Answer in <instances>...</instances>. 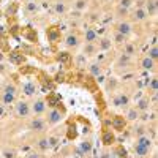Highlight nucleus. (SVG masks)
Masks as SVG:
<instances>
[{
    "mask_svg": "<svg viewBox=\"0 0 158 158\" xmlns=\"http://www.w3.org/2000/svg\"><path fill=\"white\" fill-rule=\"evenodd\" d=\"M18 92L19 89L16 87L15 82H6L5 87L0 92V103L3 106H10V104H15L18 101Z\"/></svg>",
    "mask_w": 158,
    "mask_h": 158,
    "instance_id": "nucleus-1",
    "label": "nucleus"
},
{
    "mask_svg": "<svg viewBox=\"0 0 158 158\" xmlns=\"http://www.w3.org/2000/svg\"><path fill=\"white\" fill-rule=\"evenodd\" d=\"M62 103H59L57 104V108H49V109H46V112H44V120H46V123L49 125V127H54V125H59L62 120H63V115H65V109L60 106Z\"/></svg>",
    "mask_w": 158,
    "mask_h": 158,
    "instance_id": "nucleus-2",
    "label": "nucleus"
},
{
    "mask_svg": "<svg viewBox=\"0 0 158 158\" xmlns=\"http://www.w3.org/2000/svg\"><path fill=\"white\" fill-rule=\"evenodd\" d=\"M82 44V38L76 30H70L67 35L63 36V46L70 49V51H74V49H79Z\"/></svg>",
    "mask_w": 158,
    "mask_h": 158,
    "instance_id": "nucleus-3",
    "label": "nucleus"
},
{
    "mask_svg": "<svg viewBox=\"0 0 158 158\" xmlns=\"http://www.w3.org/2000/svg\"><path fill=\"white\" fill-rule=\"evenodd\" d=\"M114 30L118 32L120 35H123V36H127V38L130 40V36L133 35V32H135V29H133V22L128 21V19H120V21L115 24Z\"/></svg>",
    "mask_w": 158,
    "mask_h": 158,
    "instance_id": "nucleus-4",
    "label": "nucleus"
},
{
    "mask_svg": "<svg viewBox=\"0 0 158 158\" xmlns=\"http://www.w3.org/2000/svg\"><path fill=\"white\" fill-rule=\"evenodd\" d=\"M130 18H131V22H133V24H135V22H136V24H141V22H146V21L149 19L147 13H146V10H144L142 5H136V6L131 8Z\"/></svg>",
    "mask_w": 158,
    "mask_h": 158,
    "instance_id": "nucleus-5",
    "label": "nucleus"
},
{
    "mask_svg": "<svg viewBox=\"0 0 158 158\" xmlns=\"http://www.w3.org/2000/svg\"><path fill=\"white\" fill-rule=\"evenodd\" d=\"M29 130L35 131V133H44V131L48 130V123L44 120V117H41V115L32 117L30 122H29Z\"/></svg>",
    "mask_w": 158,
    "mask_h": 158,
    "instance_id": "nucleus-6",
    "label": "nucleus"
},
{
    "mask_svg": "<svg viewBox=\"0 0 158 158\" xmlns=\"http://www.w3.org/2000/svg\"><path fill=\"white\" fill-rule=\"evenodd\" d=\"M130 101H131V98L127 92H117L112 97V106L120 108V109H127L130 106Z\"/></svg>",
    "mask_w": 158,
    "mask_h": 158,
    "instance_id": "nucleus-7",
    "label": "nucleus"
},
{
    "mask_svg": "<svg viewBox=\"0 0 158 158\" xmlns=\"http://www.w3.org/2000/svg\"><path fill=\"white\" fill-rule=\"evenodd\" d=\"M15 112H16V115L21 117V118L30 117V115H32V112H30V103L25 101V100L16 101V104H15Z\"/></svg>",
    "mask_w": 158,
    "mask_h": 158,
    "instance_id": "nucleus-8",
    "label": "nucleus"
},
{
    "mask_svg": "<svg viewBox=\"0 0 158 158\" xmlns=\"http://www.w3.org/2000/svg\"><path fill=\"white\" fill-rule=\"evenodd\" d=\"M46 109H48V104H46V100H43V98H36L33 103H30V112L33 117L35 115H44Z\"/></svg>",
    "mask_w": 158,
    "mask_h": 158,
    "instance_id": "nucleus-9",
    "label": "nucleus"
},
{
    "mask_svg": "<svg viewBox=\"0 0 158 158\" xmlns=\"http://www.w3.org/2000/svg\"><path fill=\"white\" fill-rule=\"evenodd\" d=\"M138 67H139V70H142V71H146V73H150V71H156V62L155 60H152L150 57H147V56H142L141 59H139V62H138Z\"/></svg>",
    "mask_w": 158,
    "mask_h": 158,
    "instance_id": "nucleus-10",
    "label": "nucleus"
},
{
    "mask_svg": "<svg viewBox=\"0 0 158 158\" xmlns=\"http://www.w3.org/2000/svg\"><path fill=\"white\" fill-rule=\"evenodd\" d=\"M112 40L111 36H100L98 38V41H97V49L98 52H108L112 49Z\"/></svg>",
    "mask_w": 158,
    "mask_h": 158,
    "instance_id": "nucleus-11",
    "label": "nucleus"
},
{
    "mask_svg": "<svg viewBox=\"0 0 158 158\" xmlns=\"http://www.w3.org/2000/svg\"><path fill=\"white\" fill-rule=\"evenodd\" d=\"M101 142H103L104 147L112 146V144L115 142V133H114V130L104 128V130H103V135H101Z\"/></svg>",
    "mask_w": 158,
    "mask_h": 158,
    "instance_id": "nucleus-12",
    "label": "nucleus"
},
{
    "mask_svg": "<svg viewBox=\"0 0 158 158\" xmlns=\"http://www.w3.org/2000/svg\"><path fill=\"white\" fill-rule=\"evenodd\" d=\"M142 6H144V10H146L149 18H155L156 16V11H158L156 0H142Z\"/></svg>",
    "mask_w": 158,
    "mask_h": 158,
    "instance_id": "nucleus-13",
    "label": "nucleus"
},
{
    "mask_svg": "<svg viewBox=\"0 0 158 158\" xmlns=\"http://www.w3.org/2000/svg\"><path fill=\"white\" fill-rule=\"evenodd\" d=\"M98 32L94 27H85L84 29V36H82V43H97L98 41Z\"/></svg>",
    "mask_w": 158,
    "mask_h": 158,
    "instance_id": "nucleus-14",
    "label": "nucleus"
},
{
    "mask_svg": "<svg viewBox=\"0 0 158 158\" xmlns=\"http://www.w3.org/2000/svg\"><path fill=\"white\" fill-rule=\"evenodd\" d=\"M81 52H82V54H84L87 59L95 57V56L98 54L97 43H82V44H81Z\"/></svg>",
    "mask_w": 158,
    "mask_h": 158,
    "instance_id": "nucleus-15",
    "label": "nucleus"
},
{
    "mask_svg": "<svg viewBox=\"0 0 158 158\" xmlns=\"http://www.w3.org/2000/svg\"><path fill=\"white\" fill-rule=\"evenodd\" d=\"M127 118L123 115H114L112 120H111V127L114 131H123L127 128Z\"/></svg>",
    "mask_w": 158,
    "mask_h": 158,
    "instance_id": "nucleus-16",
    "label": "nucleus"
},
{
    "mask_svg": "<svg viewBox=\"0 0 158 158\" xmlns=\"http://www.w3.org/2000/svg\"><path fill=\"white\" fill-rule=\"evenodd\" d=\"M133 63V57H130V56H127V54H123V52H120L118 54V57L115 59V67L117 68H127V67H130V65Z\"/></svg>",
    "mask_w": 158,
    "mask_h": 158,
    "instance_id": "nucleus-17",
    "label": "nucleus"
},
{
    "mask_svg": "<svg viewBox=\"0 0 158 158\" xmlns=\"http://www.w3.org/2000/svg\"><path fill=\"white\" fill-rule=\"evenodd\" d=\"M87 71H89V76L92 77H98L103 74V65L98 63V62H92L87 65Z\"/></svg>",
    "mask_w": 158,
    "mask_h": 158,
    "instance_id": "nucleus-18",
    "label": "nucleus"
},
{
    "mask_svg": "<svg viewBox=\"0 0 158 158\" xmlns=\"http://www.w3.org/2000/svg\"><path fill=\"white\" fill-rule=\"evenodd\" d=\"M135 144H138V146H142V147L152 150V147H153V138H152L149 133H147V135H142V136L136 138Z\"/></svg>",
    "mask_w": 158,
    "mask_h": 158,
    "instance_id": "nucleus-19",
    "label": "nucleus"
},
{
    "mask_svg": "<svg viewBox=\"0 0 158 158\" xmlns=\"http://www.w3.org/2000/svg\"><path fill=\"white\" fill-rule=\"evenodd\" d=\"M123 117L127 118V122H136V120H139L141 112H139L135 106H128V108L125 109V115H123Z\"/></svg>",
    "mask_w": 158,
    "mask_h": 158,
    "instance_id": "nucleus-20",
    "label": "nucleus"
},
{
    "mask_svg": "<svg viewBox=\"0 0 158 158\" xmlns=\"http://www.w3.org/2000/svg\"><path fill=\"white\" fill-rule=\"evenodd\" d=\"M21 92L25 95V97H32L35 95V92H36V84L33 81H27V82H24L21 85Z\"/></svg>",
    "mask_w": 158,
    "mask_h": 158,
    "instance_id": "nucleus-21",
    "label": "nucleus"
},
{
    "mask_svg": "<svg viewBox=\"0 0 158 158\" xmlns=\"http://www.w3.org/2000/svg\"><path fill=\"white\" fill-rule=\"evenodd\" d=\"M123 48V54H127V56H130V57H135V56H138V44L136 43H133V41H128L122 46Z\"/></svg>",
    "mask_w": 158,
    "mask_h": 158,
    "instance_id": "nucleus-22",
    "label": "nucleus"
},
{
    "mask_svg": "<svg viewBox=\"0 0 158 158\" xmlns=\"http://www.w3.org/2000/svg\"><path fill=\"white\" fill-rule=\"evenodd\" d=\"M146 90H147V94L152 95V94H156V90H158V81H156V76H152L149 79H146Z\"/></svg>",
    "mask_w": 158,
    "mask_h": 158,
    "instance_id": "nucleus-23",
    "label": "nucleus"
},
{
    "mask_svg": "<svg viewBox=\"0 0 158 158\" xmlns=\"http://www.w3.org/2000/svg\"><path fill=\"white\" fill-rule=\"evenodd\" d=\"M54 13L57 16H63L68 13V5L65 0H57V2L54 3Z\"/></svg>",
    "mask_w": 158,
    "mask_h": 158,
    "instance_id": "nucleus-24",
    "label": "nucleus"
},
{
    "mask_svg": "<svg viewBox=\"0 0 158 158\" xmlns=\"http://www.w3.org/2000/svg\"><path fill=\"white\" fill-rule=\"evenodd\" d=\"M133 153L136 158H149L150 156V149H146L138 144H133Z\"/></svg>",
    "mask_w": 158,
    "mask_h": 158,
    "instance_id": "nucleus-25",
    "label": "nucleus"
},
{
    "mask_svg": "<svg viewBox=\"0 0 158 158\" xmlns=\"http://www.w3.org/2000/svg\"><path fill=\"white\" fill-rule=\"evenodd\" d=\"M92 149H94V144H92L90 139H84V141L79 142V152H81L82 155L89 156L92 153Z\"/></svg>",
    "mask_w": 158,
    "mask_h": 158,
    "instance_id": "nucleus-26",
    "label": "nucleus"
},
{
    "mask_svg": "<svg viewBox=\"0 0 158 158\" xmlns=\"http://www.w3.org/2000/svg\"><path fill=\"white\" fill-rule=\"evenodd\" d=\"M135 108H136V109H138L139 112H146V111H149V108H150L149 95H146V97L139 98V100H138V103L135 104Z\"/></svg>",
    "mask_w": 158,
    "mask_h": 158,
    "instance_id": "nucleus-27",
    "label": "nucleus"
},
{
    "mask_svg": "<svg viewBox=\"0 0 158 158\" xmlns=\"http://www.w3.org/2000/svg\"><path fill=\"white\" fill-rule=\"evenodd\" d=\"M35 147L38 149V152H40V153H44V152L51 150V147H49V142H48V138H46V136H43V138H38V139H36V142H35Z\"/></svg>",
    "mask_w": 158,
    "mask_h": 158,
    "instance_id": "nucleus-28",
    "label": "nucleus"
},
{
    "mask_svg": "<svg viewBox=\"0 0 158 158\" xmlns=\"http://www.w3.org/2000/svg\"><path fill=\"white\" fill-rule=\"evenodd\" d=\"M73 62L77 68H85L87 65H89V59L82 54V52H77V54L73 57Z\"/></svg>",
    "mask_w": 158,
    "mask_h": 158,
    "instance_id": "nucleus-29",
    "label": "nucleus"
},
{
    "mask_svg": "<svg viewBox=\"0 0 158 158\" xmlns=\"http://www.w3.org/2000/svg\"><path fill=\"white\" fill-rule=\"evenodd\" d=\"M46 35H48V40H49L51 43H57L59 40H60V32H59L57 27H49L46 30Z\"/></svg>",
    "mask_w": 158,
    "mask_h": 158,
    "instance_id": "nucleus-30",
    "label": "nucleus"
},
{
    "mask_svg": "<svg viewBox=\"0 0 158 158\" xmlns=\"http://www.w3.org/2000/svg\"><path fill=\"white\" fill-rule=\"evenodd\" d=\"M89 8V0H74L73 2V11L76 13H84Z\"/></svg>",
    "mask_w": 158,
    "mask_h": 158,
    "instance_id": "nucleus-31",
    "label": "nucleus"
},
{
    "mask_svg": "<svg viewBox=\"0 0 158 158\" xmlns=\"http://www.w3.org/2000/svg\"><path fill=\"white\" fill-rule=\"evenodd\" d=\"M112 44H115V46H123L127 41H128V38L127 36H123V35H120V33H118V32H112Z\"/></svg>",
    "mask_w": 158,
    "mask_h": 158,
    "instance_id": "nucleus-32",
    "label": "nucleus"
},
{
    "mask_svg": "<svg viewBox=\"0 0 158 158\" xmlns=\"http://www.w3.org/2000/svg\"><path fill=\"white\" fill-rule=\"evenodd\" d=\"M130 11H131V10H127V8H123V6H120V5H117V6H115V16H117L118 19H127V18L130 16Z\"/></svg>",
    "mask_w": 158,
    "mask_h": 158,
    "instance_id": "nucleus-33",
    "label": "nucleus"
},
{
    "mask_svg": "<svg viewBox=\"0 0 158 158\" xmlns=\"http://www.w3.org/2000/svg\"><path fill=\"white\" fill-rule=\"evenodd\" d=\"M57 60L60 62V63H70L71 60H73V57H71V54L70 52H67V51H62V52H59L57 54Z\"/></svg>",
    "mask_w": 158,
    "mask_h": 158,
    "instance_id": "nucleus-34",
    "label": "nucleus"
},
{
    "mask_svg": "<svg viewBox=\"0 0 158 158\" xmlns=\"http://www.w3.org/2000/svg\"><path fill=\"white\" fill-rule=\"evenodd\" d=\"M10 60L16 65H22V62L25 60V57L21 54V52H10Z\"/></svg>",
    "mask_w": 158,
    "mask_h": 158,
    "instance_id": "nucleus-35",
    "label": "nucleus"
},
{
    "mask_svg": "<svg viewBox=\"0 0 158 158\" xmlns=\"http://www.w3.org/2000/svg\"><path fill=\"white\" fill-rule=\"evenodd\" d=\"M147 57H150L152 60H158V48H156V44H152L149 49H147V54H146Z\"/></svg>",
    "mask_w": 158,
    "mask_h": 158,
    "instance_id": "nucleus-36",
    "label": "nucleus"
},
{
    "mask_svg": "<svg viewBox=\"0 0 158 158\" xmlns=\"http://www.w3.org/2000/svg\"><path fill=\"white\" fill-rule=\"evenodd\" d=\"M24 10L27 13H36L38 11V2H25L24 3Z\"/></svg>",
    "mask_w": 158,
    "mask_h": 158,
    "instance_id": "nucleus-37",
    "label": "nucleus"
},
{
    "mask_svg": "<svg viewBox=\"0 0 158 158\" xmlns=\"http://www.w3.org/2000/svg\"><path fill=\"white\" fill-rule=\"evenodd\" d=\"M22 35L27 38V40H30V41H36V33H33L30 27H25V29L22 30Z\"/></svg>",
    "mask_w": 158,
    "mask_h": 158,
    "instance_id": "nucleus-38",
    "label": "nucleus"
},
{
    "mask_svg": "<svg viewBox=\"0 0 158 158\" xmlns=\"http://www.w3.org/2000/svg\"><path fill=\"white\" fill-rule=\"evenodd\" d=\"M133 133H135V136H136V138H139V136H142V135H147V127H144V125H138V127H135Z\"/></svg>",
    "mask_w": 158,
    "mask_h": 158,
    "instance_id": "nucleus-39",
    "label": "nucleus"
},
{
    "mask_svg": "<svg viewBox=\"0 0 158 158\" xmlns=\"http://www.w3.org/2000/svg\"><path fill=\"white\" fill-rule=\"evenodd\" d=\"M135 0H118V3L117 5H120V6H123V8H127V10H131L135 6Z\"/></svg>",
    "mask_w": 158,
    "mask_h": 158,
    "instance_id": "nucleus-40",
    "label": "nucleus"
},
{
    "mask_svg": "<svg viewBox=\"0 0 158 158\" xmlns=\"http://www.w3.org/2000/svg\"><path fill=\"white\" fill-rule=\"evenodd\" d=\"M46 138H48V142H49V147H51V149L57 147V144L60 142L59 136H46Z\"/></svg>",
    "mask_w": 158,
    "mask_h": 158,
    "instance_id": "nucleus-41",
    "label": "nucleus"
},
{
    "mask_svg": "<svg viewBox=\"0 0 158 158\" xmlns=\"http://www.w3.org/2000/svg\"><path fill=\"white\" fill-rule=\"evenodd\" d=\"M2 156H3V158H18V155H16L15 150H5V152L2 153Z\"/></svg>",
    "mask_w": 158,
    "mask_h": 158,
    "instance_id": "nucleus-42",
    "label": "nucleus"
},
{
    "mask_svg": "<svg viewBox=\"0 0 158 158\" xmlns=\"http://www.w3.org/2000/svg\"><path fill=\"white\" fill-rule=\"evenodd\" d=\"M100 158H112V155H111V152H109L108 149H104V150L101 152V155H100Z\"/></svg>",
    "mask_w": 158,
    "mask_h": 158,
    "instance_id": "nucleus-43",
    "label": "nucleus"
},
{
    "mask_svg": "<svg viewBox=\"0 0 158 158\" xmlns=\"http://www.w3.org/2000/svg\"><path fill=\"white\" fill-rule=\"evenodd\" d=\"M117 152L120 153V155H118L120 158H128V156H127V150H125V149H122V147H117Z\"/></svg>",
    "mask_w": 158,
    "mask_h": 158,
    "instance_id": "nucleus-44",
    "label": "nucleus"
},
{
    "mask_svg": "<svg viewBox=\"0 0 158 158\" xmlns=\"http://www.w3.org/2000/svg\"><path fill=\"white\" fill-rule=\"evenodd\" d=\"M27 158H43V156H41V153H40V152H30L27 155Z\"/></svg>",
    "mask_w": 158,
    "mask_h": 158,
    "instance_id": "nucleus-45",
    "label": "nucleus"
},
{
    "mask_svg": "<svg viewBox=\"0 0 158 158\" xmlns=\"http://www.w3.org/2000/svg\"><path fill=\"white\" fill-rule=\"evenodd\" d=\"M115 84H117V82H115V79H112V81H108V82H106L108 89H111V90H114V89H115Z\"/></svg>",
    "mask_w": 158,
    "mask_h": 158,
    "instance_id": "nucleus-46",
    "label": "nucleus"
},
{
    "mask_svg": "<svg viewBox=\"0 0 158 158\" xmlns=\"http://www.w3.org/2000/svg\"><path fill=\"white\" fill-rule=\"evenodd\" d=\"M3 115H5V106H3L2 103H0V118H2Z\"/></svg>",
    "mask_w": 158,
    "mask_h": 158,
    "instance_id": "nucleus-47",
    "label": "nucleus"
},
{
    "mask_svg": "<svg viewBox=\"0 0 158 158\" xmlns=\"http://www.w3.org/2000/svg\"><path fill=\"white\" fill-rule=\"evenodd\" d=\"M24 2H38V0H24Z\"/></svg>",
    "mask_w": 158,
    "mask_h": 158,
    "instance_id": "nucleus-48",
    "label": "nucleus"
},
{
    "mask_svg": "<svg viewBox=\"0 0 158 158\" xmlns=\"http://www.w3.org/2000/svg\"><path fill=\"white\" fill-rule=\"evenodd\" d=\"M104 2H106V3H108V2H114V0H104Z\"/></svg>",
    "mask_w": 158,
    "mask_h": 158,
    "instance_id": "nucleus-49",
    "label": "nucleus"
},
{
    "mask_svg": "<svg viewBox=\"0 0 158 158\" xmlns=\"http://www.w3.org/2000/svg\"><path fill=\"white\" fill-rule=\"evenodd\" d=\"M135 2H142V0H135Z\"/></svg>",
    "mask_w": 158,
    "mask_h": 158,
    "instance_id": "nucleus-50",
    "label": "nucleus"
},
{
    "mask_svg": "<svg viewBox=\"0 0 158 158\" xmlns=\"http://www.w3.org/2000/svg\"><path fill=\"white\" fill-rule=\"evenodd\" d=\"M0 158H3V156H2V155H0Z\"/></svg>",
    "mask_w": 158,
    "mask_h": 158,
    "instance_id": "nucleus-51",
    "label": "nucleus"
}]
</instances>
